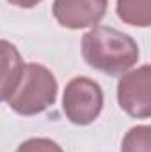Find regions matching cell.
I'll return each instance as SVG.
<instances>
[{"label":"cell","instance_id":"obj_1","mask_svg":"<svg viewBox=\"0 0 151 152\" xmlns=\"http://www.w3.org/2000/svg\"><path fill=\"white\" fill-rule=\"evenodd\" d=\"M82 57L96 71L119 76L130 71L141 57L137 41L112 27L96 25L82 37Z\"/></svg>","mask_w":151,"mask_h":152},{"label":"cell","instance_id":"obj_2","mask_svg":"<svg viewBox=\"0 0 151 152\" xmlns=\"http://www.w3.org/2000/svg\"><path fill=\"white\" fill-rule=\"evenodd\" d=\"M59 85L53 73L41 64H25L21 80L7 99L9 108L18 115L32 117L43 113L57 101Z\"/></svg>","mask_w":151,"mask_h":152},{"label":"cell","instance_id":"obj_3","mask_svg":"<svg viewBox=\"0 0 151 152\" xmlns=\"http://www.w3.org/2000/svg\"><path fill=\"white\" fill-rule=\"evenodd\" d=\"M103 110V90L98 81L76 76L68 81L62 94V112L76 126L93 124Z\"/></svg>","mask_w":151,"mask_h":152},{"label":"cell","instance_id":"obj_4","mask_svg":"<svg viewBox=\"0 0 151 152\" xmlns=\"http://www.w3.org/2000/svg\"><path fill=\"white\" fill-rule=\"evenodd\" d=\"M151 67L144 64L126 71L117 83V103L124 113L133 118H150L151 115Z\"/></svg>","mask_w":151,"mask_h":152},{"label":"cell","instance_id":"obj_5","mask_svg":"<svg viewBox=\"0 0 151 152\" xmlns=\"http://www.w3.org/2000/svg\"><path fill=\"white\" fill-rule=\"evenodd\" d=\"M109 0H53L52 12L57 23L70 30L96 27L105 12Z\"/></svg>","mask_w":151,"mask_h":152},{"label":"cell","instance_id":"obj_6","mask_svg":"<svg viewBox=\"0 0 151 152\" xmlns=\"http://www.w3.org/2000/svg\"><path fill=\"white\" fill-rule=\"evenodd\" d=\"M23 67L25 64L18 48L9 41L0 39V103L7 101L16 90Z\"/></svg>","mask_w":151,"mask_h":152},{"label":"cell","instance_id":"obj_7","mask_svg":"<svg viewBox=\"0 0 151 152\" xmlns=\"http://www.w3.org/2000/svg\"><path fill=\"white\" fill-rule=\"evenodd\" d=\"M115 12L126 25L139 28L151 25V0H117Z\"/></svg>","mask_w":151,"mask_h":152},{"label":"cell","instance_id":"obj_8","mask_svg":"<svg viewBox=\"0 0 151 152\" xmlns=\"http://www.w3.org/2000/svg\"><path fill=\"white\" fill-rule=\"evenodd\" d=\"M121 152H151V127L135 126L132 127L121 143Z\"/></svg>","mask_w":151,"mask_h":152},{"label":"cell","instance_id":"obj_9","mask_svg":"<svg viewBox=\"0 0 151 152\" xmlns=\"http://www.w3.org/2000/svg\"><path fill=\"white\" fill-rule=\"evenodd\" d=\"M16 152H64V151L57 142H53L50 138H29L23 143H20Z\"/></svg>","mask_w":151,"mask_h":152},{"label":"cell","instance_id":"obj_10","mask_svg":"<svg viewBox=\"0 0 151 152\" xmlns=\"http://www.w3.org/2000/svg\"><path fill=\"white\" fill-rule=\"evenodd\" d=\"M7 2L13 4V5H16V7H21V9H32L38 4H41L43 0H7Z\"/></svg>","mask_w":151,"mask_h":152}]
</instances>
